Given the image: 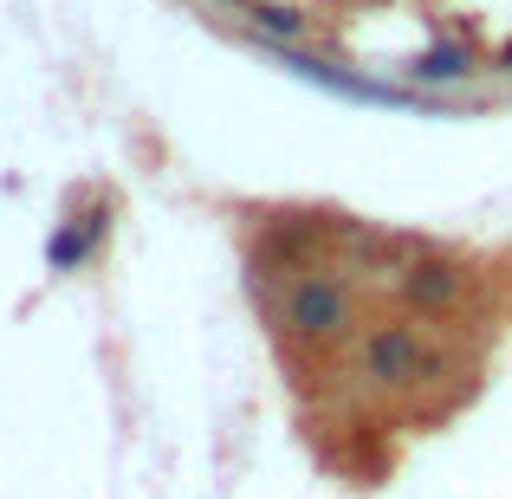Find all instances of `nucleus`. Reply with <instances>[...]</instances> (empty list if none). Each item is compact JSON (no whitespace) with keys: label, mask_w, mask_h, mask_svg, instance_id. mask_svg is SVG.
<instances>
[{"label":"nucleus","mask_w":512,"mask_h":499,"mask_svg":"<svg viewBox=\"0 0 512 499\" xmlns=\"http://www.w3.org/2000/svg\"><path fill=\"white\" fill-rule=\"evenodd\" d=\"M273 59H279V65H292L299 78H312V85H325V91H338V98H350V104H376V111H428V117H448L441 104H428L415 85H383V78H370V72H344V65L318 59V52L273 46Z\"/></svg>","instance_id":"nucleus-1"},{"label":"nucleus","mask_w":512,"mask_h":499,"mask_svg":"<svg viewBox=\"0 0 512 499\" xmlns=\"http://www.w3.org/2000/svg\"><path fill=\"white\" fill-rule=\"evenodd\" d=\"M279 325H286L299 344H338L350 331V292L331 273H299L279 299Z\"/></svg>","instance_id":"nucleus-2"},{"label":"nucleus","mask_w":512,"mask_h":499,"mask_svg":"<svg viewBox=\"0 0 512 499\" xmlns=\"http://www.w3.org/2000/svg\"><path fill=\"white\" fill-rule=\"evenodd\" d=\"M363 376L376 389H415L428 376V350L409 325H376L363 337Z\"/></svg>","instance_id":"nucleus-3"},{"label":"nucleus","mask_w":512,"mask_h":499,"mask_svg":"<svg viewBox=\"0 0 512 499\" xmlns=\"http://www.w3.org/2000/svg\"><path fill=\"white\" fill-rule=\"evenodd\" d=\"M396 292L415 305V312H448V305L467 292V266L448 260V253H415V260L396 273Z\"/></svg>","instance_id":"nucleus-4"},{"label":"nucleus","mask_w":512,"mask_h":499,"mask_svg":"<svg viewBox=\"0 0 512 499\" xmlns=\"http://www.w3.org/2000/svg\"><path fill=\"white\" fill-rule=\"evenodd\" d=\"M104 227H111V208H91L85 221H65L59 234L46 240V266H52V273H72V266H85L91 247L104 240Z\"/></svg>","instance_id":"nucleus-5"},{"label":"nucleus","mask_w":512,"mask_h":499,"mask_svg":"<svg viewBox=\"0 0 512 499\" xmlns=\"http://www.w3.org/2000/svg\"><path fill=\"white\" fill-rule=\"evenodd\" d=\"M247 26H253V39H273V46L305 39V13L286 7V0H253V7H247Z\"/></svg>","instance_id":"nucleus-6"},{"label":"nucleus","mask_w":512,"mask_h":499,"mask_svg":"<svg viewBox=\"0 0 512 499\" xmlns=\"http://www.w3.org/2000/svg\"><path fill=\"white\" fill-rule=\"evenodd\" d=\"M409 72H415V85H454V78L474 72V46H454V39L448 46H428Z\"/></svg>","instance_id":"nucleus-7"},{"label":"nucleus","mask_w":512,"mask_h":499,"mask_svg":"<svg viewBox=\"0 0 512 499\" xmlns=\"http://www.w3.org/2000/svg\"><path fill=\"white\" fill-rule=\"evenodd\" d=\"M234 7H253V0H234Z\"/></svg>","instance_id":"nucleus-8"}]
</instances>
